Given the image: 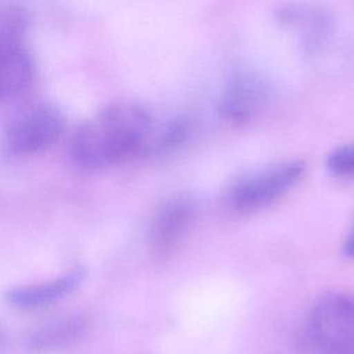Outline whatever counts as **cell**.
<instances>
[{"label":"cell","mask_w":354,"mask_h":354,"mask_svg":"<svg viewBox=\"0 0 354 354\" xmlns=\"http://www.w3.org/2000/svg\"><path fill=\"white\" fill-rule=\"evenodd\" d=\"M151 129V115L144 106L134 102L112 104L75 131L69 152L83 167H106L137 153L145 145Z\"/></svg>","instance_id":"cell-1"},{"label":"cell","mask_w":354,"mask_h":354,"mask_svg":"<svg viewBox=\"0 0 354 354\" xmlns=\"http://www.w3.org/2000/svg\"><path fill=\"white\" fill-rule=\"evenodd\" d=\"M306 165L286 159L250 170L238 177L227 191V203L236 212L264 209L288 194L301 178Z\"/></svg>","instance_id":"cell-2"},{"label":"cell","mask_w":354,"mask_h":354,"mask_svg":"<svg viewBox=\"0 0 354 354\" xmlns=\"http://www.w3.org/2000/svg\"><path fill=\"white\" fill-rule=\"evenodd\" d=\"M306 330L321 354H354V297L326 293L308 311Z\"/></svg>","instance_id":"cell-3"},{"label":"cell","mask_w":354,"mask_h":354,"mask_svg":"<svg viewBox=\"0 0 354 354\" xmlns=\"http://www.w3.org/2000/svg\"><path fill=\"white\" fill-rule=\"evenodd\" d=\"M61 131V112L51 104H36L10 122L4 131V147L12 155L39 153L53 147Z\"/></svg>","instance_id":"cell-4"},{"label":"cell","mask_w":354,"mask_h":354,"mask_svg":"<svg viewBox=\"0 0 354 354\" xmlns=\"http://www.w3.org/2000/svg\"><path fill=\"white\" fill-rule=\"evenodd\" d=\"M22 33L18 12L8 10L0 17V100L21 93L33 79V61Z\"/></svg>","instance_id":"cell-5"},{"label":"cell","mask_w":354,"mask_h":354,"mask_svg":"<svg viewBox=\"0 0 354 354\" xmlns=\"http://www.w3.org/2000/svg\"><path fill=\"white\" fill-rule=\"evenodd\" d=\"M268 101L266 79L253 69L235 71L227 80L218 97L220 118L231 124L252 120L263 111Z\"/></svg>","instance_id":"cell-6"},{"label":"cell","mask_w":354,"mask_h":354,"mask_svg":"<svg viewBox=\"0 0 354 354\" xmlns=\"http://www.w3.org/2000/svg\"><path fill=\"white\" fill-rule=\"evenodd\" d=\"M196 214L191 198L176 195L167 199L156 212L148 234L149 250L156 257L176 252L188 235Z\"/></svg>","instance_id":"cell-7"},{"label":"cell","mask_w":354,"mask_h":354,"mask_svg":"<svg viewBox=\"0 0 354 354\" xmlns=\"http://www.w3.org/2000/svg\"><path fill=\"white\" fill-rule=\"evenodd\" d=\"M278 22L293 32L308 50H318L333 30V19L325 10L307 4H285L277 11Z\"/></svg>","instance_id":"cell-8"},{"label":"cell","mask_w":354,"mask_h":354,"mask_svg":"<svg viewBox=\"0 0 354 354\" xmlns=\"http://www.w3.org/2000/svg\"><path fill=\"white\" fill-rule=\"evenodd\" d=\"M83 277L84 270L76 267L48 281L15 286L7 290L6 301L18 308H39L48 306L73 292Z\"/></svg>","instance_id":"cell-9"},{"label":"cell","mask_w":354,"mask_h":354,"mask_svg":"<svg viewBox=\"0 0 354 354\" xmlns=\"http://www.w3.org/2000/svg\"><path fill=\"white\" fill-rule=\"evenodd\" d=\"M80 329V324L76 321H65L41 332L37 337H35V347H55L61 343H66L69 339L76 336Z\"/></svg>","instance_id":"cell-10"},{"label":"cell","mask_w":354,"mask_h":354,"mask_svg":"<svg viewBox=\"0 0 354 354\" xmlns=\"http://www.w3.org/2000/svg\"><path fill=\"white\" fill-rule=\"evenodd\" d=\"M326 167L339 176H354V142L330 151L326 158Z\"/></svg>","instance_id":"cell-11"},{"label":"cell","mask_w":354,"mask_h":354,"mask_svg":"<svg viewBox=\"0 0 354 354\" xmlns=\"http://www.w3.org/2000/svg\"><path fill=\"white\" fill-rule=\"evenodd\" d=\"M343 253H344L347 257L354 259V225H353V228L350 230V232L347 234V236H346V239H344V243H343Z\"/></svg>","instance_id":"cell-12"}]
</instances>
